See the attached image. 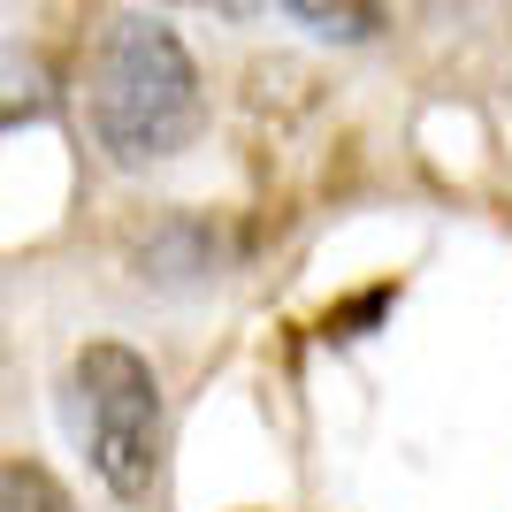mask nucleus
Listing matches in <instances>:
<instances>
[{
	"mask_svg": "<svg viewBox=\"0 0 512 512\" xmlns=\"http://www.w3.org/2000/svg\"><path fill=\"white\" fill-rule=\"evenodd\" d=\"M291 16L306 23V31H321V39H344V46H360L383 31V0H283Z\"/></svg>",
	"mask_w": 512,
	"mask_h": 512,
	"instance_id": "obj_3",
	"label": "nucleus"
},
{
	"mask_svg": "<svg viewBox=\"0 0 512 512\" xmlns=\"http://www.w3.org/2000/svg\"><path fill=\"white\" fill-rule=\"evenodd\" d=\"M69 398H77V436H85L100 490L146 505L161 482V451H169V406H161L153 360L123 337H92L69 367Z\"/></svg>",
	"mask_w": 512,
	"mask_h": 512,
	"instance_id": "obj_2",
	"label": "nucleus"
},
{
	"mask_svg": "<svg viewBox=\"0 0 512 512\" xmlns=\"http://www.w3.org/2000/svg\"><path fill=\"white\" fill-rule=\"evenodd\" d=\"M85 130L115 169H161L199 146L207 85H199L192 46L153 8H123L100 23L85 54Z\"/></svg>",
	"mask_w": 512,
	"mask_h": 512,
	"instance_id": "obj_1",
	"label": "nucleus"
},
{
	"mask_svg": "<svg viewBox=\"0 0 512 512\" xmlns=\"http://www.w3.org/2000/svg\"><path fill=\"white\" fill-rule=\"evenodd\" d=\"M161 8H214V16H253L260 0H161Z\"/></svg>",
	"mask_w": 512,
	"mask_h": 512,
	"instance_id": "obj_5",
	"label": "nucleus"
},
{
	"mask_svg": "<svg viewBox=\"0 0 512 512\" xmlns=\"http://www.w3.org/2000/svg\"><path fill=\"white\" fill-rule=\"evenodd\" d=\"M0 512H77V505L62 497V482H54V474L8 467V474H0Z\"/></svg>",
	"mask_w": 512,
	"mask_h": 512,
	"instance_id": "obj_4",
	"label": "nucleus"
}]
</instances>
